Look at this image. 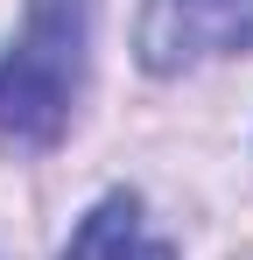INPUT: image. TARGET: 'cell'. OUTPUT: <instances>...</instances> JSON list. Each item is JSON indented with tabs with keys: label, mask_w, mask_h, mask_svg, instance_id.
<instances>
[{
	"label": "cell",
	"mask_w": 253,
	"mask_h": 260,
	"mask_svg": "<svg viewBox=\"0 0 253 260\" xmlns=\"http://www.w3.org/2000/svg\"><path fill=\"white\" fill-rule=\"evenodd\" d=\"M91 0H28L21 36L0 49V141L49 148L64 141L84 85Z\"/></svg>",
	"instance_id": "obj_1"
},
{
	"label": "cell",
	"mask_w": 253,
	"mask_h": 260,
	"mask_svg": "<svg viewBox=\"0 0 253 260\" xmlns=\"http://www.w3.org/2000/svg\"><path fill=\"white\" fill-rule=\"evenodd\" d=\"M134 49L155 78L197 71L211 56H239L253 49V0H148Z\"/></svg>",
	"instance_id": "obj_2"
},
{
	"label": "cell",
	"mask_w": 253,
	"mask_h": 260,
	"mask_svg": "<svg viewBox=\"0 0 253 260\" xmlns=\"http://www.w3.org/2000/svg\"><path fill=\"white\" fill-rule=\"evenodd\" d=\"M56 260H176V246L141 225V197L113 190V197H99V204L78 218L71 246H64Z\"/></svg>",
	"instance_id": "obj_3"
}]
</instances>
